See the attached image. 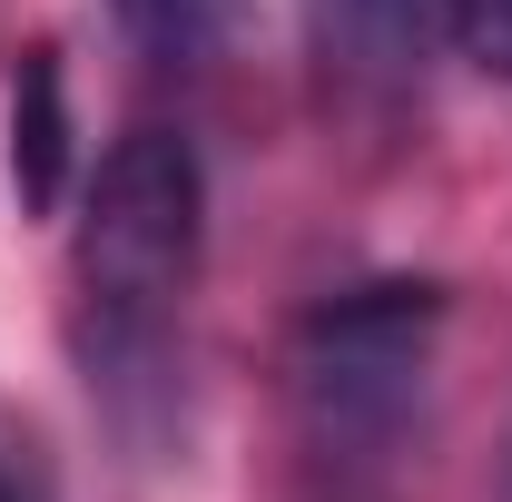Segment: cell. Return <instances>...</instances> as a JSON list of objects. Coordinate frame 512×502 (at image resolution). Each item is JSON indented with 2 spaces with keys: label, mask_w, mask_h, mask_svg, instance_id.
<instances>
[{
  "label": "cell",
  "mask_w": 512,
  "mask_h": 502,
  "mask_svg": "<svg viewBox=\"0 0 512 502\" xmlns=\"http://www.w3.org/2000/svg\"><path fill=\"white\" fill-rule=\"evenodd\" d=\"M0 502H50L40 453H30V434H10V424H0Z\"/></svg>",
  "instance_id": "obj_7"
},
{
  "label": "cell",
  "mask_w": 512,
  "mask_h": 502,
  "mask_svg": "<svg viewBox=\"0 0 512 502\" xmlns=\"http://www.w3.org/2000/svg\"><path fill=\"white\" fill-rule=\"evenodd\" d=\"M444 30L483 79H512V0H444Z\"/></svg>",
  "instance_id": "obj_4"
},
{
  "label": "cell",
  "mask_w": 512,
  "mask_h": 502,
  "mask_svg": "<svg viewBox=\"0 0 512 502\" xmlns=\"http://www.w3.org/2000/svg\"><path fill=\"white\" fill-rule=\"evenodd\" d=\"M119 20L158 60H197V40H207V0H119Z\"/></svg>",
  "instance_id": "obj_5"
},
{
  "label": "cell",
  "mask_w": 512,
  "mask_h": 502,
  "mask_svg": "<svg viewBox=\"0 0 512 502\" xmlns=\"http://www.w3.org/2000/svg\"><path fill=\"white\" fill-rule=\"evenodd\" d=\"M197 158L168 128H128L99 158V188L79 217V325L89 365L109 384L158 375L197 286Z\"/></svg>",
  "instance_id": "obj_1"
},
{
  "label": "cell",
  "mask_w": 512,
  "mask_h": 502,
  "mask_svg": "<svg viewBox=\"0 0 512 502\" xmlns=\"http://www.w3.org/2000/svg\"><path fill=\"white\" fill-rule=\"evenodd\" d=\"M434 10H444V0H345V20H355L375 50H404V40H414Z\"/></svg>",
  "instance_id": "obj_6"
},
{
  "label": "cell",
  "mask_w": 512,
  "mask_h": 502,
  "mask_svg": "<svg viewBox=\"0 0 512 502\" xmlns=\"http://www.w3.org/2000/svg\"><path fill=\"white\" fill-rule=\"evenodd\" d=\"M69 188V89H60V50H20L10 69V197L30 217H50Z\"/></svg>",
  "instance_id": "obj_3"
},
{
  "label": "cell",
  "mask_w": 512,
  "mask_h": 502,
  "mask_svg": "<svg viewBox=\"0 0 512 502\" xmlns=\"http://www.w3.org/2000/svg\"><path fill=\"white\" fill-rule=\"evenodd\" d=\"M434 325L444 296L434 286H355V296H325L296 325V404L325 443H384L434 365Z\"/></svg>",
  "instance_id": "obj_2"
}]
</instances>
